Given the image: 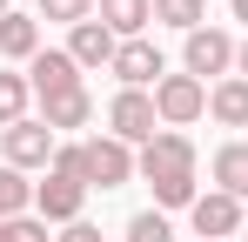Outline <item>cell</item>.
Here are the masks:
<instances>
[{
	"mask_svg": "<svg viewBox=\"0 0 248 242\" xmlns=\"http://www.w3.org/2000/svg\"><path fill=\"white\" fill-rule=\"evenodd\" d=\"M7 14H14V7H7V0H0V20H7Z\"/></svg>",
	"mask_w": 248,
	"mask_h": 242,
	"instance_id": "4316f807",
	"label": "cell"
},
{
	"mask_svg": "<svg viewBox=\"0 0 248 242\" xmlns=\"http://www.w3.org/2000/svg\"><path fill=\"white\" fill-rule=\"evenodd\" d=\"M27 81H34V101H47V94L81 87V68H74V54H67V47H41V54L27 61Z\"/></svg>",
	"mask_w": 248,
	"mask_h": 242,
	"instance_id": "30bf717a",
	"label": "cell"
},
{
	"mask_svg": "<svg viewBox=\"0 0 248 242\" xmlns=\"http://www.w3.org/2000/svg\"><path fill=\"white\" fill-rule=\"evenodd\" d=\"M108 135L114 141H127L134 155L161 135V115H155V94H141V87H121L114 101H108Z\"/></svg>",
	"mask_w": 248,
	"mask_h": 242,
	"instance_id": "7a4b0ae2",
	"label": "cell"
},
{
	"mask_svg": "<svg viewBox=\"0 0 248 242\" xmlns=\"http://www.w3.org/2000/svg\"><path fill=\"white\" fill-rule=\"evenodd\" d=\"M134 175L155 189V208H195V195H202V182H195V141L181 135V128H161L141 155H134Z\"/></svg>",
	"mask_w": 248,
	"mask_h": 242,
	"instance_id": "6da1fadb",
	"label": "cell"
},
{
	"mask_svg": "<svg viewBox=\"0 0 248 242\" xmlns=\"http://www.w3.org/2000/svg\"><path fill=\"white\" fill-rule=\"evenodd\" d=\"M215 189H221V195H235V202H248V141L215 148Z\"/></svg>",
	"mask_w": 248,
	"mask_h": 242,
	"instance_id": "2e32d148",
	"label": "cell"
},
{
	"mask_svg": "<svg viewBox=\"0 0 248 242\" xmlns=\"http://www.w3.org/2000/svg\"><path fill=\"white\" fill-rule=\"evenodd\" d=\"M81 208H87V182H74V175H54L47 168V182H34V215L41 222H81Z\"/></svg>",
	"mask_w": 248,
	"mask_h": 242,
	"instance_id": "52a82bcc",
	"label": "cell"
},
{
	"mask_svg": "<svg viewBox=\"0 0 248 242\" xmlns=\"http://www.w3.org/2000/svg\"><path fill=\"white\" fill-rule=\"evenodd\" d=\"M54 175L87 182V141H61V148H54Z\"/></svg>",
	"mask_w": 248,
	"mask_h": 242,
	"instance_id": "7402d4cb",
	"label": "cell"
},
{
	"mask_svg": "<svg viewBox=\"0 0 248 242\" xmlns=\"http://www.w3.org/2000/svg\"><path fill=\"white\" fill-rule=\"evenodd\" d=\"M242 242H248V229H242Z\"/></svg>",
	"mask_w": 248,
	"mask_h": 242,
	"instance_id": "83f0119b",
	"label": "cell"
},
{
	"mask_svg": "<svg viewBox=\"0 0 248 242\" xmlns=\"http://www.w3.org/2000/svg\"><path fill=\"white\" fill-rule=\"evenodd\" d=\"M121 182H134V148L114 135H94L87 141V189H121Z\"/></svg>",
	"mask_w": 248,
	"mask_h": 242,
	"instance_id": "9c48e42d",
	"label": "cell"
},
{
	"mask_svg": "<svg viewBox=\"0 0 248 242\" xmlns=\"http://www.w3.org/2000/svg\"><path fill=\"white\" fill-rule=\"evenodd\" d=\"M114 47H121V40L108 34V27H101V20H81V27H67V54H74V68H114Z\"/></svg>",
	"mask_w": 248,
	"mask_h": 242,
	"instance_id": "7c38bea8",
	"label": "cell"
},
{
	"mask_svg": "<svg viewBox=\"0 0 248 242\" xmlns=\"http://www.w3.org/2000/svg\"><path fill=\"white\" fill-rule=\"evenodd\" d=\"M27 101H34V81H27V74H14V68H0V128L27 121Z\"/></svg>",
	"mask_w": 248,
	"mask_h": 242,
	"instance_id": "e0dca14e",
	"label": "cell"
},
{
	"mask_svg": "<svg viewBox=\"0 0 248 242\" xmlns=\"http://www.w3.org/2000/svg\"><path fill=\"white\" fill-rule=\"evenodd\" d=\"M235 74L248 81V40H242V47H235Z\"/></svg>",
	"mask_w": 248,
	"mask_h": 242,
	"instance_id": "d4e9b609",
	"label": "cell"
},
{
	"mask_svg": "<svg viewBox=\"0 0 248 242\" xmlns=\"http://www.w3.org/2000/svg\"><path fill=\"white\" fill-rule=\"evenodd\" d=\"M108 74L121 81V87L155 94V87H161V74H168V61H161V47L141 34V40H121V47H114V68H108Z\"/></svg>",
	"mask_w": 248,
	"mask_h": 242,
	"instance_id": "8992f818",
	"label": "cell"
},
{
	"mask_svg": "<svg viewBox=\"0 0 248 242\" xmlns=\"http://www.w3.org/2000/svg\"><path fill=\"white\" fill-rule=\"evenodd\" d=\"M41 121L54 128V135H61V128H87V121H94V94H87V87L47 94V101H41Z\"/></svg>",
	"mask_w": 248,
	"mask_h": 242,
	"instance_id": "4fadbf2b",
	"label": "cell"
},
{
	"mask_svg": "<svg viewBox=\"0 0 248 242\" xmlns=\"http://www.w3.org/2000/svg\"><path fill=\"white\" fill-rule=\"evenodd\" d=\"M41 20H61V27H81V20H94V0H41Z\"/></svg>",
	"mask_w": 248,
	"mask_h": 242,
	"instance_id": "44dd1931",
	"label": "cell"
},
{
	"mask_svg": "<svg viewBox=\"0 0 248 242\" xmlns=\"http://www.w3.org/2000/svg\"><path fill=\"white\" fill-rule=\"evenodd\" d=\"M0 242H47V222L41 215H14V222H0Z\"/></svg>",
	"mask_w": 248,
	"mask_h": 242,
	"instance_id": "603a6c76",
	"label": "cell"
},
{
	"mask_svg": "<svg viewBox=\"0 0 248 242\" xmlns=\"http://www.w3.org/2000/svg\"><path fill=\"white\" fill-rule=\"evenodd\" d=\"M155 115H161V128L202 121L208 115V81H195V74H161V87H155Z\"/></svg>",
	"mask_w": 248,
	"mask_h": 242,
	"instance_id": "5b68a950",
	"label": "cell"
},
{
	"mask_svg": "<svg viewBox=\"0 0 248 242\" xmlns=\"http://www.w3.org/2000/svg\"><path fill=\"white\" fill-rule=\"evenodd\" d=\"M208 115L221 121V128H248V81L242 74L215 81V87H208Z\"/></svg>",
	"mask_w": 248,
	"mask_h": 242,
	"instance_id": "5bb4252c",
	"label": "cell"
},
{
	"mask_svg": "<svg viewBox=\"0 0 248 242\" xmlns=\"http://www.w3.org/2000/svg\"><path fill=\"white\" fill-rule=\"evenodd\" d=\"M228 7H235V20H242V27H248V0H228Z\"/></svg>",
	"mask_w": 248,
	"mask_h": 242,
	"instance_id": "484cf974",
	"label": "cell"
},
{
	"mask_svg": "<svg viewBox=\"0 0 248 242\" xmlns=\"http://www.w3.org/2000/svg\"><path fill=\"white\" fill-rule=\"evenodd\" d=\"M94 20L114 40H141L148 20H155V0H94Z\"/></svg>",
	"mask_w": 248,
	"mask_h": 242,
	"instance_id": "8fae6325",
	"label": "cell"
},
{
	"mask_svg": "<svg viewBox=\"0 0 248 242\" xmlns=\"http://www.w3.org/2000/svg\"><path fill=\"white\" fill-rule=\"evenodd\" d=\"M54 242H101V229H94V222H67Z\"/></svg>",
	"mask_w": 248,
	"mask_h": 242,
	"instance_id": "cb8c5ba5",
	"label": "cell"
},
{
	"mask_svg": "<svg viewBox=\"0 0 248 242\" xmlns=\"http://www.w3.org/2000/svg\"><path fill=\"white\" fill-rule=\"evenodd\" d=\"M0 54L7 61H34L41 54V14H7L0 20Z\"/></svg>",
	"mask_w": 248,
	"mask_h": 242,
	"instance_id": "9a60e30c",
	"label": "cell"
},
{
	"mask_svg": "<svg viewBox=\"0 0 248 242\" xmlns=\"http://www.w3.org/2000/svg\"><path fill=\"white\" fill-rule=\"evenodd\" d=\"M188 47H181V74H195V81H228V68H235V47L242 40L235 34H221V27H195V34H181Z\"/></svg>",
	"mask_w": 248,
	"mask_h": 242,
	"instance_id": "277c9868",
	"label": "cell"
},
{
	"mask_svg": "<svg viewBox=\"0 0 248 242\" xmlns=\"http://www.w3.org/2000/svg\"><path fill=\"white\" fill-rule=\"evenodd\" d=\"M27 208H34V182H27L20 168H7V161H0V222L27 215Z\"/></svg>",
	"mask_w": 248,
	"mask_h": 242,
	"instance_id": "ac0fdd59",
	"label": "cell"
},
{
	"mask_svg": "<svg viewBox=\"0 0 248 242\" xmlns=\"http://www.w3.org/2000/svg\"><path fill=\"white\" fill-rule=\"evenodd\" d=\"M54 148H61V135H54L41 115L0 128V155H7V168H20V175H27V168H54Z\"/></svg>",
	"mask_w": 248,
	"mask_h": 242,
	"instance_id": "3957f363",
	"label": "cell"
},
{
	"mask_svg": "<svg viewBox=\"0 0 248 242\" xmlns=\"http://www.w3.org/2000/svg\"><path fill=\"white\" fill-rule=\"evenodd\" d=\"M188 222H195L202 242H228V236H242V202L221 195V189H202L195 208H188Z\"/></svg>",
	"mask_w": 248,
	"mask_h": 242,
	"instance_id": "ba28073f",
	"label": "cell"
},
{
	"mask_svg": "<svg viewBox=\"0 0 248 242\" xmlns=\"http://www.w3.org/2000/svg\"><path fill=\"white\" fill-rule=\"evenodd\" d=\"M155 20H161V27H181V34H195V27H208V0H155Z\"/></svg>",
	"mask_w": 248,
	"mask_h": 242,
	"instance_id": "d6986e66",
	"label": "cell"
},
{
	"mask_svg": "<svg viewBox=\"0 0 248 242\" xmlns=\"http://www.w3.org/2000/svg\"><path fill=\"white\" fill-rule=\"evenodd\" d=\"M127 242H174V229H168L161 208H141V215L127 222Z\"/></svg>",
	"mask_w": 248,
	"mask_h": 242,
	"instance_id": "ffe728a7",
	"label": "cell"
}]
</instances>
